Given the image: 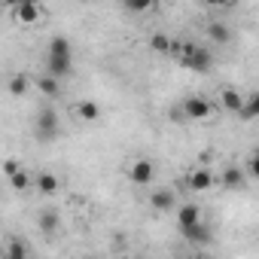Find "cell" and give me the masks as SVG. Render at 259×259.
I'll use <instances>...</instances> for the list:
<instances>
[{
	"label": "cell",
	"mask_w": 259,
	"mask_h": 259,
	"mask_svg": "<svg viewBox=\"0 0 259 259\" xmlns=\"http://www.w3.org/2000/svg\"><path fill=\"white\" fill-rule=\"evenodd\" d=\"M46 70L52 76H67L73 73V49L67 43V37H52L49 40V49H46Z\"/></svg>",
	"instance_id": "6da1fadb"
},
{
	"label": "cell",
	"mask_w": 259,
	"mask_h": 259,
	"mask_svg": "<svg viewBox=\"0 0 259 259\" xmlns=\"http://www.w3.org/2000/svg\"><path fill=\"white\" fill-rule=\"evenodd\" d=\"M171 55H177L180 64H183L186 70H195V73H207L210 64H213L210 52H207L204 46H195V43H174V52H171Z\"/></svg>",
	"instance_id": "7a4b0ae2"
},
{
	"label": "cell",
	"mask_w": 259,
	"mask_h": 259,
	"mask_svg": "<svg viewBox=\"0 0 259 259\" xmlns=\"http://www.w3.org/2000/svg\"><path fill=\"white\" fill-rule=\"evenodd\" d=\"M34 128H37V138H40V141H55L58 132H61V119H58L55 110H40Z\"/></svg>",
	"instance_id": "3957f363"
},
{
	"label": "cell",
	"mask_w": 259,
	"mask_h": 259,
	"mask_svg": "<svg viewBox=\"0 0 259 259\" xmlns=\"http://www.w3.org/2000/svg\"><path fill=\"white\" fill-rule=\"evenodd\" d=\"M128 177H132V183H138V186H150L153 177H156V165L150 159H135L132 168H128Z\"/></svg>",
	"instance_id": "277c9868"
},
{
	"label": "cell",
	"mask_w": 259,
	"mask_h": 259,
	"mask_svg": "<svg viewBox=\"0 0 259 259\" xmlns=\"http://www.w3.org/2000/svg\"><path fill=\"white\" fill-rule=\"evenodd\" d=\"M210 113H213V107H210L204 98H186V101H183V116H186V119L204 122V119H210Z\"/></svg>",
	"instance_id": "5b68a950"
},
{
	"label": "cell",
	"mask_w": 259,
	"mask_h": 259,
	"mask_svg": "<svg viewBox=\"0 0 259 259\" xmlns=\"http://www.w3.org/2000/svg\"><path fill=\"white\" fill-rule=\"evenodd\" d=\"M40 7H37V0H28V4H19L16 7V22L19 25H37L40 22Z\"/></svg>",
	"instance_id": "8992f818"
},
{
	"label": "cell",
	"mask_w": 259,
	"mask_h": 259,
	"mask_svg": "<svg viewBox=\"0 0 259 259\" xmlns=\"http://www.w3.org/2000/svg\"><path fill=\"white\" fill-rule=\"evenodd\" d=\"M150 204H153V210H174L177 207V195L171 192V189H156L153 192V198H150Z\"/></svg>",
	"instance_id": "52a82bcc"
},
{
	"label": "cell",
	"mask_w": 259,
	"mask_h": 259,
	"mask_svg": "<svg viewBox=\"0 0 259 259\" xmlns=\"http://www.w3.org/2000/svg\"><path fill=\"white\" fill-rule=\"evenodd\" d=\"M195 223H201V207H198V204H183V207H177V226H180V229L195 226Z\"/></svg>",
	"instance_id": "ba28073f"
},
{
	"label": "cell",
	"mask_w": 259,
	"mask_h": 259,
	"mask_svg": "<svg viewBox=\"0 0 259 259\" xmlns=\"http://www.w3.org/2000/svg\"><path fill=\"white\" fill-rule=\"evenodd\" d=\"M189 189H195V192H207L210 186H213V174L210 171H204V168H198V171H192L189 174Z\"/></svg>",
	"instance_id": "9c48e42d"
},
{
	"label": "cell",
	"mask_w": 259,
	"mask_h": 259,
	"mask_svg": "<svg viewBox=\"0 0 259 259\" xmlns=\"http://www.w3.org/2000/svg\"><path fill=\"white\" fill-rule=\"evenodd\" d=\"M73 113H76L82 122H98V116H101V107H98L95 101H79V104L73 107Z\"/></svg>",
	"instance_id": "30bf717a"
},
{
	"label": "cell",
	"mask_w": 259,
	"mask_h": 259,
	"mask_svg": "<svg viewBox=\"0 0 259 259\" xmlns=\"http://www.w3.org/2000/svg\"><path fill=\"white\" fill-rule=\"evenodd\" d=\"M220 183H223L226 189H241L247 180H244V171H241V168H226L223 177H220Z\"/></svg>",
	"instance_id": "8fae6325"
},
{
	"label": "cell",
	"mask_w": 259,
	"mask_h": 259,
	"mask_svg": "<svg viewBox=\"0 0 259 259\" xmlns=\"http://www.w3.org/2000/svg\"><path fill=\"white\" fill-rule=\"evenodd\" d=\"M223 107H226L229 113H238V110L244 107L241 92H238V89H232V85H229V89H223Z\"/></svg>",
	"instance_id": "7c38bea8"
},
{
	"label": "cell",
	"mask_w": 259,
	"mask_h": 259,
	"mask_svg": "<svg viewBox=\"0 0 259 259\" xmlns=\"http://www.w3.org/2000/svg\"><path fill=\"white\" fill-rule=\"evenodd\" d=\"M238 116H241L244 122H253V119H259V92H256V95H250V98L244 101V107L238 110Z\"/></svg>",
	"instance_id": "4fadbf2b"
},
{
	"label": "cell",
	"mask_w": 259,
	"mask_h": 259,
	"mask_svg": "<svg viewBox=\"0 0 259 259\" xmlns=\"http://www.w3.org/2000/svg\"><path fill=\"white\" fill-rule=\"evenodd\" d=\"M207 37H210L213 43H229V40H232V31H229L223 22H210V25H207Z\"/></svg>",
	"instance_id": "5bb4252c"
},
{
	"label": "cell",
	"mask_w": 259,
	"mask_h": 259,
	"mask_svg": "<svg viewBox=\"0 0 259 259\" xmlns=\"http://www.w3.org/2000/svg\"><path fill=\"white\" fill-rule=\"evenodd\" d=\"M150 46H153V52H162V55H171L174 52V40L168 34H153Z\"/></svg>",
	"instance_id": "9a60e30c"
},
{
	"label": "cell",
	"mask_w": 259,
	"mask_h": 259,
	"mask_svg": "<svg viewBox=\"0 0 259 259\" xmlns=\"http://www.w3.org/2000/svg\"><path fill=\"white\" fill-rule=\"evenodd\" d=\"M37 189H40L43 195L58 192V177H55V174H40V177H37Z\"/></svg>",
	"instance_id": "2e32d148"
},
{
	"label": "cell",
	"mask_w": 259,
	"mask_h": 259,
	"mask_svg": "<svg viewBox=\"0 0 259 259\" xmlns=\"http://www.w3.org/2000/svg\"><path fill=\"white\" fill-rule=\"evenodd\" d=\"M183 235H186V241H207V229H204V223H195V226H186V229H180Z\"/></svg>",
	"instance_id": "e0dca14e"
},
{
	"label": "cell",
	"mask_w": 259,
	"mask_h": 259,
	"mask_svg": "<svg viewBox=\"0 0 259 259\" xmlns=\"http://www.w3.org/2000/svg\"><path fill=\"white\" fill-rule=\"evenodd\" d=\"M10 183H13V189H16V192H25V189H31V186H37V183L31 180V174H25V171H19V174H13V177H10Z\"/></svg>",
	"instance_id": "ac0fdd59"
},
{
	"label": "cell",
	"mask_w": 259,
	"mask_h": 259,
	"mask_svg": "<svg viewBox=\"0 0 259 259\" xmlns=\"http://www.w3.org/2000/svg\"><path fill=\"white\" fill-rule=\"evenodd\" d=\"M128 13H150L156 7V0H122Z\"/></svg>",
	"instance_id": "d6986e66"
},
{
	"label": "cell",
	"mask_w": 259,
	"mask_h": 259,
	"mask_svg": "<svg viewBox=\"0 0 259 259\" xmlns=\"http://www.w3.org/2000/svg\"><path fill=\"white\" fill-rule=\"evenodd\" d=\"M37 85H40V92H43V95H49V98L61 92V89H58V76H52V73H46V76H43Z\"/></svg>",
	"instance_id": "ffe728a7"
},
{
	"label": "cell",
	"mask_w": 259,
	"mask_h": 259,
	"mask_svg": "<svg viewBox=\"0 0 259 259\" xmlns=\"http://www.w3.org/2000/svg\"><path fill=\"white\" fill-rule=\"evenodd\" d=\"M55 229H58V217H55V213H49V210H46V213H43V217H40V232H43V235H52V232H55Z\"/></svg>",
	"instance_id": "44dd1931"
},
{
	"label": "cell",
	"mask_w": 259,
	"mask_h": 259,
	"mask_svg": "<svg viewBox=\"0 0 259 259\" xmlns=\"http://www.w3.org/2000/svg\"><path fill=\"white\" fill-rule=\"evenodd\" d=\"M28 256V247L22 244V241H13L10 247H7V253H4V259H25Z\"/></svg>",
	"instance_id": "7402d4cb"
},
{
	"label": "cell",
	"mask_w": 259,
	"mask_h": 259,
	"mask_svg": "<svg viewBox=\"0 0 259 259\" xmlns=\"http://www.w3.org/2000/svg\"><path fill=\"white\" fill-rule=\"evenodd\" d=\"M25 92H28V79H25L22 73H19V76H13V79H10V95H16V98H19V95H25Z\"/></svg>",
	"instance_id": "603a6c76"
},
{
	"label": "cell",
	"mask_w": 259,
	"mask_h": 259,
	"mask_svg": "<svg viewBox=\"0 0 259 259\" xmlns=\"http://www.w3.org/2000/svg\"><path fill=\"white\" fill-rule=\"evenodd\" d=\"M4 171H7V177H13V174H19V162H16V159H10V162L4 165Z\"/></svg>",
	"instance_id": "cb8c5ba5"
},
{
	"label": "cell",
	"mask_w": 259,
	"mask_h": 259,
	"mask_svg": "<svg viewBox=\"0 0 259 259\" xmlns=\"http://www.w3.org/2000/svg\"><path fill=\"white\" fill-rule=\"evenodd\" d=\"M250 174L259 180V156H253V159H250Z\"/></svg>",
	"instance_id": "d4e9b609"
},
{
	"label": "cell",
	"mask_w": 259,
	"mask_h": 259,
	"mask_svg": "<svg viewBox=\"0 0 259 259\" xmlns=\"http://www.w3.org/2000/svg\"><path fill=\"white\" fill-rule=\"evenodd\" d=\"M204 4H210V7H229V4H235V0H204Z\"/></svg>",
	"instance_id": "484cf974"
}]
</instances>
